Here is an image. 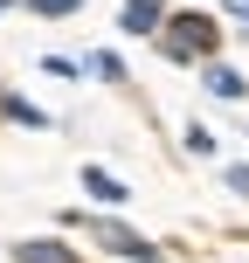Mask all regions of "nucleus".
<instances>
[{
	"instance_id": "9d476101",
	"label": "nucleus",
	"mask_w": 249,
	"mask_h": 263,
	"mask_svg": "<svg viewBox=\"0 0 249 263\" xmlns=\"http://www.w3.org/2000/svg\"><path fill=\"white\" fill-rule=\"evenodd\" d=\"M28 7H35V14H76L83 0H28Z\"/></svg>"
},
{
	"instance_id": "7ed1b4c3",
	"label": "nucleus",
	"mask_w": 249,
	"mask_h": 263,
	"mask_svg": "<svg viewBox=\"0 0 249 263\" xmlns=\"http://www.w3.org/2000/svg\"><path fill=\"white\" fill-rule=\"evenodd\" d=\"M14 263H83V256L55 236H28V242H14Z\"/></svg>"
},
{
	"instance_id": "1a4fd4ad",
	"label": "nucleus",
	"mask_w": 249,
	"mask_h": 263,
	"mask_svg": "<svg viewBox=\"0 0 249 263\" xmlns=\"http://www.w3.org/2000/svg\"><path fill=\"white\" fill-rule=\"evenodd\" d=\"M7 118H14V125H49L35 104H21V97H7Z\"/></svg>"
},
{
	"instance_id": "ddd939ff",
	"label": "nucleus",
	"mask_w": 249,
	"mask_h": 263,
	"mask_svg": "<svg viewBox=\"0 0 249 263\" xmlns=\"http://www.w3.org/2000/svg\"><path fill=\"white\" fill-rule=\"evenodd\" d=\"M0 14H7V0H0Z\"/></svg>"
},
{
	"instance_id": "f257e3e1",
	"label": "nucleus",
	"mask_w": 249,
	"mask_h": 263,
	"mask_svg": "<svg viewBox=\"0 0 249 263\" xmlns=\"http://www.w3.org/2000/svg\"><path fill=\"white\" fill-rule=\"evenodd\" d=\"M173 28H159L166 35V55L173 63H208L215 55V42H222V28L208 21V14H166Z\"/></svg>"
},
{
	"instance_id": "6e6552de",
	"label": "nucleus",
	"mask_w": 249,
	"mask_h": 263,
	"mask_svg": "<svg viewBox=\"0 0 249 263\" xmlns=\"http://www.w3.org/2000/svg\"><path fill=\"white\" fill-rule=\"evenodd\" d=\"M90 69H97L104 83H125V63H118V55H90Z\"/></svg>"
},
{
	"instance_id": "9b49d317",
	"label": "nucleus",
	"mask_w": 249,
	"mask_h": 263,
	"mask_svg": "<svg viewBox=\"0 0 249 263\" xmlns=\"http://www.w3.org/2000/svg\"><path fill=\"white\" fill-rule=\"evenodd\" d=\"M228 187H236V194H249V166H228Z\"/></svg>"
},
{
	"instance_id": "39448f33",
	"label": "nucleus",
	"mask_w": 249,
	"mask_h": 263,
	"mask_svg": "<svg viewBox=\"0 0 249 263\" xmlns=\"http://www.w3.org/2000/svg\"><path fill=\"white\" fill-rule=\"evenodd\" d=\"M118 28H125V35H159V28H166V14H159V0H125Z\"/></svg>"
},
{
	"instance_id": "f8f14e48",
	"label": "nucleus",
	"mask_w": 249,
	"mask_h": 263,
	"mask_svg": "<svg viewBox=\"0 0 249 263\" xmlns=\"http://www.w3.org/2000/svg\"><path fill=\"white\" fill-rule=\"evenodd\" d=\"M222 14H236V21L249 28V0H222Z\"/></svg>"
},
{
	"instance_id": "20e7f679",
	"label": "nucleus",
	"mask_w": 249,
	"mask_h": 263,
	"mask_svg": "<svg viewBox=\"0 0 249 263\" xmlns=\"http://www.w3.org/2000/svg\"><path fill=\"white\" fill-rule=\"evenodd\" d=\"M83 194H90L97 208H118V201L131 194V187L118 180V173H104V166H83Z\"/></svg>"
},
{
	"instance_id": "f03ea898",
	"label": "nucleus",
	"mask_w": 249,
	"mask_h": 263,
	"mask_svg": "<svg viewBox=\"0 0 249 263\" xmlns=\"http://www.w3.org/2000/svg\"><path fill=\"white\" fill-rule=\"evenodd\" d=\"M97 242H104L111 256H131V263H166V250H159V242H145V236H131L125 222H97Z\"/></svg>"
},
{
	"instance_id": "0eeeda50",
	"label": "nucleus",
	"mask_w": 249,
	"mask_h": 263,
	"mask_svg": "<svg viewBox=\"0 0 249 263\" xmlns=\"http://www.w3.org/2000/svg\"><path fill=\"white\" fill-rule=\"evenodd\" d=\"M187 153H201V159H215V132H208V125H187Z\"/></svg>"
},
{
	"instance_id": "423d86ee",
	"label": "nucleus",
	"mask_w": 249,
	"mask_h": 263,
	"mask_svg": "<svg viewBox=\"0 0 249 263\" xmlns=\"http://www.w3.org/2000/svg\"><path fill=\"white\" fill-rule=\"evenodd\" d=\"M201 77H208L215 97H249V77H242V69H228V63H201Z\"/></svg>"
}]
</instances>
